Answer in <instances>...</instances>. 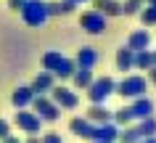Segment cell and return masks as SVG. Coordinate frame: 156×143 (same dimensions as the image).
Instances as JSON below:
<instances>
[{
  "label": "cell",
  "mask_w": 156,
  "mask_h": 143,
  "mask_svg": "<svg viewBox=\"0 0 156 143\" xmlns=\"http://www.w3.org/2000/svg\"><path fill=\"white\" fill-rule=\"evenodd\" d=\"M19 13H21V21H24L27 27H32V29L45 27L48 19H50V11H48V3H45V0H27Z\"/></svg>",
  "instance_id": "obj_1"
},
{
  "label": "cell",
  "mask_w": 156,
  "mask_h": 143,
  "mask_svg": "<svg viewBox=\"0 0 156 143\" xmlns=\"http://www.w3.org/2000/svg\"><path fill=\"white\" fill-rule=\"evenodd\" d=\"M148 93V80L143 74H124L119 82H116V93L114 95H122V98H140Z\"/></svg>",
  "instance_id": "obj_2"
},
{
  "label": "cell",
  "mask_w": 156,
  "mask_h": 143,
  "mask_svg": "<svg viewBox=\"0 0 156 143\" xmlns=\"http://www.w3.org/2000/svg\"><path fill=\"white\" fill-rule=\"evenodd\" d=\"M85 93H87V101H90V103H106L108 98L116 93V80H114V77H108V74L95 77Z\"/></svg>",
  "instance_id": "obj_3"
},
{
  "label": "cell",
  "mask_w": 156,
  "mask_h": 143,
  "mask_svg": "<svg viewBox=\"0 0 156 143\" xmlns=\"http://www.w3.org/2000/svg\"><path fill=\"white\" fill-rule=\"evenodd\" d=\"M11 125H16L19 130L27 133V135H40L42 119L37 117L32 109H16V114H13V119H11Z\"/></svg>",
  "instance_id": "obj_4"
},
{
  "label": "cell",
  "mask_w": 156,
  "mask_h": 143,
  "mask_svg": "<svg viewBox=\"0 0 156 143\" xmlns=\"http://www.w3.org/2000/svg\"><path fill=\"white\" fill-rule=\"evenodd\" d=\"M48 95H50V101L56 103L61 111H64V109L66 111H74L77 106H80V93L74 90V88H66V85H56Z\"/></svg>",
  "instance_id": "obj_5"
},
{
  "label": "cell",
  "mask_w": 156,
  "mask_h": 143,
  "mask_svg": "<svg viewBox=\"0 0 156 143\" xmlns=\"http://www.w3.org/2000/svg\"><path fill=\"white\" fill-rule=\"evenodd\" d=\"M80 29L82 32H87V34H103L108 29V19L103 16V13H98V11H82L80 13Z\"/></svg>",
  "instance_id": "obj_6"
},
{
  "label": "cell",
  "mask_w": 156,
  "mask_h": 143,
  "mask_svg": "<svg viewBox=\"0 0 156 143\" xmlns=\"http://www.w3.org/2000/svg\"><path fill=\"white\" fill-rule=\"evenodd\" d=\"M29 109L42 119V125H45V122H58V119H61V109L50 101V95H34V101H32Z\"/></svg>",
  "instance_id": "obj_7"
},
{
  "label": "cell",
  "mask_w": 156,
  "mask_h": 143,
  "mask_svg": "<svg viewBox=\"0 0 156 143\" xmlns=\"http://www.w3.org/2000/svg\"><path fill=\"white\" fill-rule=\"evenodd\" d=\"M127 109H130L132 119H135V122H140V119H148V117H154L156 106H154V101H151L148 95H140V98H132V103L127 106Z\"/></svg>",
  "instance_id": "obj_8"
},
{
  "label": "cell",
  "mask_w": 156,
  "mask_h": 143,
  "mask_svg": "<svg viewBox=\"0 0 156 143\" xmlns=\"http://www.w3.org/2000/svg\"><path fill=\"white\" fill-rule=\"evenodd\" d=\"M29 88H32L34 95H48V93L56 88V77L50 74V72H37L34 80L29 82Z\"/></svg>",
  "instance_id": "obj_9"
},
{
  "label": "cell",
  "mask_w": 156,
  "mask_h": 143,
  "mask_svg": "<svg viewBox=\"0 0 156 143\" xmlns=\"http://www.w3.org/2000/svg\"><path fill=\"white\" fill-rule=\"evenodd\" d=\"M116 138H119V127L114 122H106V125H95L90 141L93 143H116Z\"/></svg>",
  "instance_id": "obj_10"
},
{
  "label": "cell",
  "mask_w": 156,
  "mask_h": 143,
  "mask_svg": "<svg viewBox=\"0 0 156 143\" xmlns=\"http://www.w3.org/2000/svg\"><path fill=\"white\" fill-rule=\"evenodd\" d=\"M98 51L93 48V45H82L80 51H77V56H74V64H77V69H95V64H98Z\"/></svg>",
  "instance_id": "obj_11"
},
{
  "label": "cell",
  "mask_w": 156,
  "mask_h": 143,
  "mask_svg": "<svg viewBox=\"0 0 156 143\" xmlns=\"http://www.w3.org/2000/svg\"><path fill=\"white\" fill-rule=\"evenodd\" d=\"M34 101V93L29 85H19V88H13V93H11V106L13 109H29Z\"/></svg>",
  "instance_id": "obj_12"
},
{
  "label": "cell",
  "mask_w": 156,
  "mask_h": 143,
  "mask_svg": "<svg viewBox=\"0 0 156 143\" xmlns=\"http://www.w3.org/2000/svg\"><path fill=\"white\" fill-rule=\"evenodd\" d=\"M85 117L90 119L93 125H106V122H111V119H114V111L108 109L106 103H90Z\"/></svg>",
  "instance_id": "obj_13"
},
{
  "label": "cell",
  "mask_w": 156,
  "mask_h": 143,
  "mask_svg": "<svg viewBox=\"0 0 156 143\" xmlns=\"http://www.w3.org/2000/svg\"><path fill=\"white\" fill-rule=\"evenodd\" d=\"M127 48L130 51H151V32L148 29H135V32H130V37H127Z\"/></svg>",
  "instance_id": "obj_14"
},
{
  "label": "cell",
  "mask_w": 156,
  "mask_h": 143,
  "mask_svg": "<svg viewBox=\"0 0 156 143\" xmlns=\"http://www.w3.org/2000/svg\"><path fill=\"white\" fill-rule=\"evenodd\" d=\"M90 3H93V11L103 13L106 19L122 16V0H90Z\"/></svg>",
  "instance_id": "obj_15"
},
{
  "label": "cell",
  "mask_w": 156,
  "mask_h": 143,
  "mask_svg": "<svg viewBox=\"0 0 156 143\" xmlns=\"http://www.w3.org/2000/svg\"><path fill=\"white\" fill-rule=\"evenodd\" d=\"M69 130H72V135H77V138L90 141V138H93V130H95V125H93L87 117H74L72 122H69Z\"/></svg>",
  "instance_id": "obj_16"
},
{
  "label": "cell",
  "mask_w": 156,
  "mask_h": 143,
  "mask_svg": "<svg viewBox=\"0 0 156 143\" xmlns=\"http://www.w3.org/2000/svg\"><path fill=\"white\" fill-rule=\"evenodd\" d=\"M114 66H116V72H132L135 69V51H130L127 45H122L114 56Z\"/></svg>",
  "instance_id": "obj_17"
},
{
  "label": "cell",
  "mask_w": 156,
  "mask_h": 143,
  "mask_svg": "<svg viewBox=\"0 0 156 143\" xmlns=\"http://www.w3.org/2000/svg\"><path fill=\"white\" fill-rule=\"evenodd\" d=\"M93 80H95L93 69H77V72L72 74V88L74 90H87Z\"/></svg>",
  "instance_id": "obj_18"
},
{
  "label": "cell",
  "mask_w": 156,
  "mask_h": 143,
  "mask_svg": "<svg viewBox=\"0 0 156 143\" xmlns=\"http://www.w3.org/2000/svg\"><path fill=\"white\" fill-rule=\"evenodd\" d=\"M61 61H64V53L61 51H45L42 59H40V66H42V72H50V74H53Z\"/></svg>",
  "instance_id": "obj_19"
},
{
  "label": "cell",
  "mask_w": 156,
  "mask_h": 143,
  "mask_svg": "<svg viewBox=\"0 0 156 143\" xmlns=\"http://www.w3.org/2000/svg\"><path fill=\"white\" fill-rule=\"evenodd\" d=\"M48 11H50V16H69V13L77 11V5L72 0H56V3H48Z\"/></svg>",
  "instance_id": "obj_20"
},
{
  "label": "cell",
  "mask_w": 156,
  "mask_h": 143,
  "mask_svg": "<svg viewBox=\"0 0 156 143\" xmlns=\"http://www.w3.org/2000/svg\"><path fill=\"white\" fill-rule=\"evenodd\" d=\"M77 72V64H74V59H69V56H64V61L58 64V69L53 72V77L56 80H72V74Z\"/></svg>",
  "instance_id": "obj_21"
},
{
  "label": "cell",
  "mask_w": 156,
  "mask_h": 143,
  "mask_svg": "<svg viewBox=\"0 0 156 143\" xmlns=\"http://www.w3.org/2000/svg\"><path fill=\"white\" fill-rule=\"evenodd\" d=\"M116 143H140V133L135 125H127V127H119V138Z\"/></svg>",
  "instance_id": "obj_22"
},
{
  "label": "cell",
  "mask_w": 156,
  "mask_h": 143,
  "mask_svg": "<svg viewBox=\"0 0 156 143\" xmlns=\"http://www.w3.org/2000/svg\"><path fill=\"white\" fill-rule=\"evenodd\" d=\"M135 127H138V133H140V141H143V138H151V135H156V117L140 119Z\"/></svg>",
  "instance_id": "obj_23"
},
{
  "label": "cell",
  "mask_w": 156,
  "mask_h": 143,
  "mask_svg": "<svg viewBox=\"0 0 156 143\" xmlns=\"http://www.w3.org/2000/svg\"><path fill=\"white\" fill-rule=\"evenodd\" d=\"M151 66H154V56H151V51H138V53H135V69L148 72Z\"/></svg>",
  "instance_id": "obj_24"
},
{
  "label": "cell",
  "mask_w": 156,
  "mask_h": 143,
  "mask_svg": "<svg viewBox=\"0 0 156 143\" xmlns=\"http://www.w3.org/2000/svg\"><path fill=\"white\" fill-rule=\"evenodd\" d=\"M116 127H127V125H132L135 119H132V114H130V109L127 106H122V109H116L114 111V119H111Z\"/></svg>",
  "instance_id": "obj_25"
},
{
  "label": "cell",
  "mask_w": 156,
  "mask_h": 143,
  "mask_svg": "<svg viewBox=\"0 0 156 143\" xmlns=\"http://www.w3.org/2000/svg\"><path fill=\"white\" fill-rule=\"evenodd\" d=\"M146 0H122V16H138Z\"/></svg>",
  "instance_id": "obj_26"
},
{
  "label": "cell",
  "mask_w": 156,
  "mask_h": 143,
  "mask_svg": "<svg viewBox=\"0 0 156 143\" xmlns=\"http://www.w3.org/2000/svg\"><path fill=\"white\" fill-rule=\"evenodd\" d=\"M138 19H140V24H143V27H156V5H148V8H140Z\"/></svg>",
  "instance_id": "obj_27"
},
{
  "label": "cell",
  "mask_w": 156,
  "mask_h": 143,
  "mask_svg": "<svg viewBox=\"0 0 156 143\" xmlns=\"http://www.w3.org/2000/svg\"><path fill=\"white\" fill-rule=\"evenodd\" d=\"M40 143H64V138H61V133H53L50 130V133H45L40 138Z\"/></svg>",
  "instance_id": "obj_28"
},
{
  "label": "cell",
  "mask_w": 156,
  "mask_h": 143,
  "mask_svg": "<svg viewBox=\"0 0 156 143\" xmlns=\"http://www.w3.org/2000/svg\"><path fill=\"white\" fill-rule=\"evenodd\" d=\"M11 127H13V125H11L8 119H3V117H0V141H3V138H8V135H11Z\"/></svg>",
  "instance_id": "obj_29"
},
{
  "label": "cell",
  "mask_w": 156,
  "mask_h": 143,
  "mask_svg": "<svg viewBox=\"0 0 156 143\" xmlns=\"http://www.w3.org/2000/svg\"><path fill=\"white\" fill-rule=\"evenodd\" d=\"M24 3H27V0H8V8H11V11H16V13H19Z\"/></svg>",
  "instance_id": "obj_30"
},
{
  "label": "cell",
  "mask_w": 156,
  "mask_h": 143,
  "mask_svg": "<svg viewBox=\"0 0 156 143\" xmlns=\"http://www.w3.org/2000/svg\"><path fill=\"white\" fill-rule=\"evenodd\" d=\"M146 80H148V85H156V66H151V69H148Z\"/></svg>",
  "instance_id": "obj_31"
},
{
  "label": "cell",
  "mask_w": 156,
  "mask_h": 143,
  "mask_svg": "<svg viewBox=\"0 0 156 143\" xmlns=\"http://www.w3.org/2000/svg\"><path fill=\"white\" fill-rule=\"evenodd\" d=\"M0 143H24V141H21L19 135H13V133H11L8 138H3V141H0Z\"/></svg>",
  "instance_id": "obj_32"
},
{
  "label": "cell",
  "mask_w": 156,
  "mask_h": 143,
  "mask_svg": "<svg viewBox=\"0 0 156 143\" xmlns=\"http://www.w3.org/2000/svg\"><path fill=\"white\" fill-rule=\"evenodd\" d=\"M24 143H40V135H29V138H27Z\"/></svg>",
  "instance_id": "obj_33"
},
{
  "label": "cell",
  "mask_w": 156,
  "mask_h": 143,
  "mask_svg": "<svg viewBox=\"0 0 156 143\" xmlns=\"http://www.w3.org/2000/svg\"><path fill=\"white\" fill-rule=\"evenodd\" d=\"M140 143H156V135H151V138H143Z\"/></svg>",
  "instance_id": "obj_34"
},
{
  "label": "cell",
  "mask_w": 156,
  "mask_h": 143,
  "mask_svg": "<svg viewBox=\"0 0 156 143\" xmlns=\"http://www.w3.org/2000/svg\"><path fill=\"white\" fill-rule=\"evenodd\" d=\"M74 5H80V3H90V0H72Z\"/></svg>",
  "instance_id": "obj_35"
},
{
  "label": "cell",
  "mask_w": 156,
  "mask_h": 143,
  "mask_svg": "<svg viewBox=\"0 0 156 143\" xmlns=\"http://www.w3.org/2000/svg\"><path fill=\"white\" fill-rule=\"evenodd\" d=\"M146 5H156V0H146Z\"/></svg>",
  "instance_id": "obj_36"
},
{
  "label": "cell",
  "mask_w": 156,
  "mask_h": 143,
  "mask_svg": "<svg viewBox=\"0 0 156 143\" xmlns=\"http://www.w3.org/2000/svg\"><path fill=\"white\" fill-rule=\"evenodd\" d=\"M151 56H154V66H156V51H151Z\"/></svg>",
  "instance_id": "obj_37"
}]
</instances>
